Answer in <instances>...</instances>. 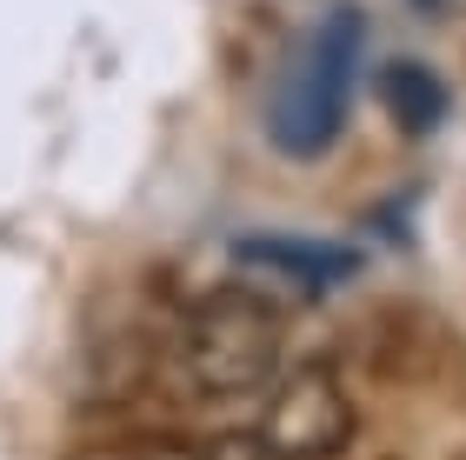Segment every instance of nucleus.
Listing matches in <instances>:
<instances>
[{"label":"nucleus","instance_id":"f257e3e1","mask_svg":"<svg viewBox=\"0 0 466 460\" xmlns=\"http://www.w3.org/2000/svg\"><path fill=\"white\" fill-rule=\"evenodd\" d=\"M360 67H367V20H360L353 7H333L320 27L293 47L280 80H273L267 140L287 160H320L333 140H340L347 114H353Z\"/></svg>","mask_w":466,"mask_h":460},{"label":"nucleus","instance_id":"7ed1b4c3","mask_svg":"<svg viewBox=\"0 0 466 460\" xmlns=\"http://www.w3.org/2000/svg\"><path fill=\"white\" fill-rule=\"evenodd\" d=\"M253 441L267 447V460H327L353 441V401L333 381V367H300L273 387L267 421Z\"/></svg>","mask_w":466,"mask_h":460},{"label":"nucleus","instance_id":"f03ea898","mask_svg":"<svg viewBox=\"0 0 466 460\" xmlns=\"http://www.w3.org/2000/svg\"><path fill=\"white\" fill-rule=\"evenodd\" d=\"M180 353L207 394H260L280 373V313L247 287H220L187 313Z\"/></svg>","mask_w":466,"mask_h":460},{"label":"nucleus","instance_id":"20e7f679","mask_svg":"<svg viewBox=\"0 0 466 460\" xmlns=\"http://www.w3.org/2000/svg\"><path fill=\"white\" fill-rule=\"evenodd\" d=\"M240 261H253V267H273V274L300 281L307 294H320V287L347 281L353 267H360V261L347 254V247H313V240H247V247H240Z\"/></svg>","mask_w":466,"mask_h":460},{"label":"nucleus","instance_id":"39448f33","mask_svg":"<svg viewBox=\"0 0 466 460\" xmlns=\"http://www.w3.org/2000/svg\"><path fill=\"white\" fill-rule=\"evenodd\" d=\"M380 100H387V114L407 134H433L440 114H447V87H440L420 60H393V67H380Z\"/></svg>","mask_w":466,"mask_h":460},{"label":"nucleus","instance_id":"423d86ee","mask_svg":"<svg viewBox=\"0 0 466 460\" xmlns=\"http://www.w3.org/2000/svg\"><path fill=\"white\" fill-rule=\"evenodd\" d=\"M200 460H267V447L260 441H220L214 454H200Z\"/></svg>","mask_w":466,"mask_h":460}]
</instances>
